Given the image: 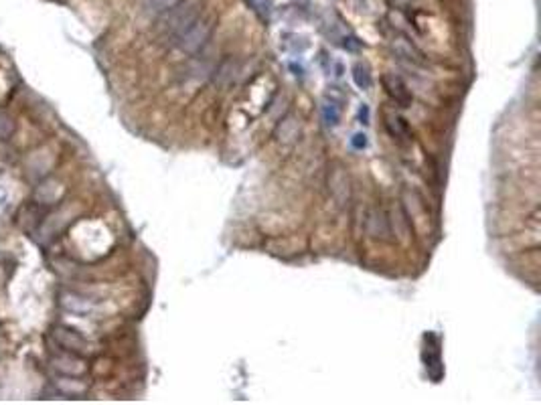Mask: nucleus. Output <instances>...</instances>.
I'll list each match as a JSON object with an SVG mask.
<instances>
[{
  "label": "nucleus",
  "instance_id": "obj_2",
  "mask_svg": "<svg viewBox=\"0 0 541 405\" xmlns=\"http://www.w3.org/2000/svg\"><path fill=\"white\" fill-rule=\"evenodd\" d=\"M213 23H215L213 17H199L195 23L189 24L182 33L175 37V47L180 53H187V55L201 51L213 33Z\"/></svg>",
  "mask_w": 541,
  "mask_h": 405
},
{
  "label": "nucleus",
  "instance_id": "obj_7",
  "mask_svg": "<svg viewBox=\"0 0 541 405\" xmlns=\"http://www.w3.org/2000/svg\"><path fill=\"white\" fill-rule=\"evenodd\" d=\"M276 136H278V142H280V144H284V146L294 144V142L298 140V136H300V120H298V118H294V116L286 118V120L278 126Z\"/></svg>",
  "mask_w": 541,
  "mask_h": 405
},
{
  "label": "nucleus",
  "instance_id": "obj_17",
  "mask_svg": "<svg viewBox=\"0 0 541 405\" xmlns=\"http://www.w3.org/2000/svg\"><path fill=\"white\" fill-rule=\"evenodd\" d=\"M367 113H369L367 108H363V110H361V120H365V124H367Z\"/></svg>",
  "mask_w": 541,
  "mask_h": 405
},
{
  "label": "nucleus",
  "instance_id": "obj_11",
  "mask_svg": "<svg viewBox=\"0 0 541 405\" xmlns=\"http://www.w3.org/2000/svg\"><path fill=\"white\" fill-rule=\"evenodd\" d=\"M59 389L65 393V395H81L86 391V385L81 381H75V379H69V375H63V379H59Z\"/></svg>",
  "mask_w": 541,
  "mask_h": 405
},
{
  "label": "nucleus",
  "instance_id": "obj_4",
  "mask_svg": "<svg viewBox=\"0 0 541 405\" xmlns=\"http://www.w3.org/2000/svg\"><path fill=\"white\" fill-rule=\"evenodd\" d=\"M329 193L333 197V201L337 202V207H347L351 201V180L349 175L345 173V168L337 166L331 177H329Z\"/></svg>",
  "mask_w": 541,
  "mask_h": 405
},
{
  "label": "nucleus",
  "instance_id": "obj_6",
  "mask_svg": "<svg viewBox=\"0 0 541 405\" xmlns=\"http://www.w3.org/2000/svg\"><path fill=\"white\" fill-rule=\"evenodd\" d=\"M367 233L375 239H384V241H389L391 237V223L387 219L382 209H371L369 215H367Z\"/></svg>",
  "mask_w": 541,
  "mask_h": 405
},
{
  "label": "nucleus",
  "instance_id": "obj_15",
  "mask_svg": "<svg viewBox=\"0 0 541 405\" xmlns=\"http://www.w3.org/2000/svg\"><path fill=\"white\" fill-rule=\"evenodd\" d=\"M248 2L249 6H251L262 19H266L272 13V0H248Z\"/></svg>",
  "mask_w": 541,
  "mask_h": 405
},
{
  "label": "nucleus",
  "instance_id": "obj_8",
  "mask_svg": "<svg viewBox=\"0 0 541 405\" xmlns=\"http://www.w3.org/2000/svg\"><path fill=\"white\" fill-rule=\"evenodd\" d=\"M384 84L387 91L395 97L398 104H402V106H407V104H409V100H411V97H409V91L406 90V86H404L400 79H395V77H385Z\"/></svg>",
  "mask_w": 541,
  "mask_h": 405
},
{
  "label": "nucleus",
  "instance_id": "obj_10",
  "mask_svg": "<svg viewBox=\"0 0 541 405\" xmlns=\"http://www.w3.org/2000/svg\"><path fill=\"white\" fill-rule=\"evenodd\" d=\"M179 2L180 0H142V6L148 15H162Z\"/></svg>",
  "mask_w": 541,
  "mask_h": 405
},
{
  "label": "nucleus",
  "instance_id": "obj_14",
  "mask_svg": "<svg viewBox=\"0 0 541 405\" xmlns=\"http://www.w3.org/2000/svg\"><path fill=\"white\" fill-rule=\"evenodd\" d=\"M322 118H324V124L327 126H337L338 120H340V113H338V108L335 104H327L322 108Z\"/></svg>",
  "mask_w": 541,
  "mask_h": 405
},
{
  "label": "nucleus",
  "instance_id": "obj_16",
  "mask_svg": "<svg viewBox=\"0 0 541 405\" xmlns=\"http://www.w3.org/2000/svg\"><path fill=\"white\" fill-rule=\"evenodd\" d=\"M353 146H355V148H365V146H367V138H365V134L353 136Z\"/></svg>",
  "mask_w": 541,
  "mask_h": 405
},
{
  "label": "nucleus",
  "instance_id": "obj_5",
  "mask_svg": "<svg viewBox=\"0 0 541 405\" xmlns=\"http://www.w3.org/2000/svg\"><path fill=\"white\" fill-rule=\"evenodd\" d=\"M51 365L55 371H59L61 375H69V377H79L86 373V363L79 359L75 353H59L51 357Z\"/></svg>",
  "mask_w": 541,
  "mask_h": 405
},
{
  "label": "nucleus",
  "instance_id": "obj_13",
  "mask_svg": "<svg viewBox=\"0 0 541 405\" xmlns=\"http://www.w3.org/2000/svg\"><path fill=\"white\" fill-rule=\"evenodd\" d=\"M15 132V122L8 113H0V140H8Z\"/></svg>",
  "mask_w": 541,
  "mask_h": 405
},
{
  "label": "nucleus",
  "instance_id": "obj_9",
  "mask_svg": "<svg viewBox=\"0 0 541 405\" xmlns=\"http://www.w3.org/2000/svg\"><path fill=\"white\" fill-rule=\"evenodd\" d=\"M63 306L68 310H71V312H79V315L81 312L86 315V312H90L91 308H93L90 300H86L84 296H77V294H65L63 296Z\"/></svg>",
  "mask_w": 541,
  "mask_h": 405
},
{
  "label": "nucleus",
  "instance_id": "obj_1",
  "mask_svg": "<svg viewBox=\"0 0 541 405\" xmlns=\"http://www.w3.org/2000/svg\"><path fill=\"white\" fill-rule=\"evenodd\" d=\"M201 17V2L199 0H187L185 4H175L166 13H162V19L158 23V33L162 37H177L189 24H193Z\"/></svg>",
  "mask_w": 541,
  "mask_h": 405
},
{
  "label": "nucleus",
  "instance_id": "obj_3",
  "mask_svg": "<svg viewBox=\"0 0 541 405\" xmlns=\"http://www.w3.org/2000/svg\"><path fill=\"white\" fill-rule=\"evenodd\" d=\"M53 338L55 342L65 349L69 353H75V355H88L91 351V344L81 337L77 331L73 328H68V326H55L53 328Z\"/></svg>",
  "mask_w": 541,
  "mask_h": 405
},
{
  "label": "nucleus",
  "instance_id": "obj_12",
  "mask_svg": "<svg viewBox=\"0 0 541 405\" xmlns=\"http://www.w3.org/2000/svg\"><path fill=\"white\" fill-rule=\"evenodd\" d=\"M353 77H355V84L363 88V90H367L369 86H371V75H369V69L365 68L363 63H357L355 68H353Z\"/></svg>",
  "mask_w": 541,
  "mask_h": 405
}]
</instances>
